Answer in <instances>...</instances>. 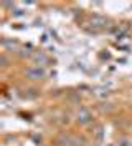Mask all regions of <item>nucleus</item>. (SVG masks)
I'll return each mask as SVG.
<instances>
[{
  "label": "nucleus",
  "instance_id": "nucleus-1",
  "mask_svg": "<svg viewBox=\"0 0 132 146\" xmlns=\"http://www.w3.org/2000/svg\"><path fill=\"white\" fill-rule=\"evenodd\" d=\"M45 75H46V72H45V68H41L40 65L26 68V76L30 80H41V78H45Z\"/></svg>",
  "mask_w": 132,
  "mask_h": 146
},
{
  "label": "nucleus",
  "instance_id": "nucleus-2",
  "mask_svg": "<svg viewBox=\"0 0 132 146\" xmlns=\"http://www.w3.org/2000/svg\"><path fill=\"white\" fill-rule=\"evenodd\" d=\"M91 119H93V116L86 108H81L78 111V121L81 125H88V123H91Z\"/></svg>",
  "mask_w": 132,
  "mask_h": 146
},
{
  "label": "nucleus",
  "instance_id": "nucleus-3",
  "mask_svg": "<svg viewBox=\"0 0 132 146\" xmlns=\"http://www.w3.org/2000/svg\"><path fill=\"white\" fill-rule=\"evenodd\" d=\"M91 23L94 25V27H104L106 25V20L101 17H97V15H94V17L91 18Z\"/></svg>",
  "mask_w": 132,
  "mask_h": 146
},
{
  "label": "nucleus",
  "instance_id": "nucleus-4",
  "mask_svg": "<svg viewBox=\"0 0 132 146\" xmlns=\"http://www.w3.org/2000/svg\"><path fill=\"white\" fill-rule=\"evenodd\" d=\"M33 58H35V62H38L40 65H43V63H46V62H48L46 55H43V53H38V52H36V53L33 55Z\"/></svg>",
  "mask_w": 132,
  "mask_h": 146
}]
</instances>
